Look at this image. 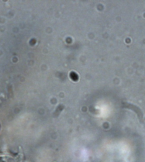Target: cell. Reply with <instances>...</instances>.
Here are the masks:
<instances>
[{
	"mask_svg": "<svg viewBox=\"0 0 145 162\" xmlns=\"http://www.w3.org/2000/svg\"><path fill=\"white\" fill-rule=\"evenodd\" d=\"M126 107L128 108L129 110H133L138 115V118L141 121H143V112H142L141 110L138 107L135 106L133 104H127V107Z\"/></svg>",
	"mask_w": 145,
	"mask_h": 162,
	"instance_id": "obj_1",
	"label": "cell"
},
{
	"mask_svg": "<svg viewBox=\"0 0 145 162\" xmlns=\"http://www.w3.org/2000/svg\"><path fill=\"white\" fill-rule=\"evenodd\" d=\"M0 128H1V126H0Z\"/></svg>",
	"mask_w": 145,
	"mask_h": 162,
	"instance_id": "obj_2",
	"label": "cell"
}]
</instances>
